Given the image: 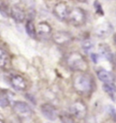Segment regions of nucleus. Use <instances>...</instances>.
Instances as JSON below:
<instances>
[{
	"label": "nucleus",
	"instance_id": "1",
	"mask_svg": "<svg viewBox=\"0 0 116 123\" xmlns=\"http://www.w3.org/2000/svg\"><path fill=\"white\" fill-rule=\"evenodd\" d=\"M73 85L76 92L82 95H86L89 94L93 90V80L89 74L84 73L83 72L82 73H78L74 76Z\"/></svg>",
	"mask_w": 116,
	"mask_h": 123
},
{
	"label": "nucleus",
	"instance_id": "2",
	"mask_svg": "<svg viewBox=\"0 0 116 123\" xmlns=\"http://www.w3.org/2000/svg\"><path fill=\"white\" fill-rule=\"evenodd\" d=\"M66 64L74 72H85L88 68V63L84 57L78 52L70 53L65 58Z\"/></svg>",
	"mask_w": 116,
	"mask_h": 123
},
{
	"label": "nucleus",
	"instance_id": "3",
	"mask_svg": "<svg viewBox=\"0 0 116 123\" xmlns=\"http://www.w3.org/2000/svg\"><path fill=\"white\" fill-rule=\"evenodd\" d=\"M67 20L71 25L74 26H81L85 23L86 15L85 12L80 7L72 8L67 15Z\"/></svg>",
	"mask_w": 116,
	"mask_h": 123
},
{
	"label": "nucleus",
	"instance_id": "4",
	"mask_svg": "<svg viewBox=\"0 0 116 123\" xmlns=\"http://www.w3.org/2000/svg\"><path fill=\"white\" fill-rule=\"evenodd\" d=\"M14 112L21 119H29L32 117V110L26 102L24 101H16L13 105Z\"/></svg>",
	"mask_w": 116,
	"mask_h": 123
},
{
	"label": "nucleus",
	"instance_id": "5",
	"mask_svg": "<svg viewBox=\"0 0 116 123\" xmlns=\"http://www.w3.org/2000/svg\"><path fill=\"white\" fill-rule=\"evenodd\" d=\"M70 111L73 115L77 118V119H81L86 117L87 114V107L84 101L82 100H76L75 102L71 105L70 107Z\"/></svg>",
	"mask_w": 116,
	"mask_h": 123
},
{
	"label": "nucleus",
	"instance_id": "6",
	"mask_svg": "<svg viewBox=\"0 0 116 123\" xmlns=\"http://www.w3.org/2000/svg\"><path fill=\"white\" fill-rule=\"evenodd\" d=\"M112 31H113V26L112 25V24L109 22H103L96 26L95 35L99 38L104 39L112 35Z\"/></svg>",
	"mask_w": 116,
	"mask_h": 123
},
{
	"label": "nucleus",
	"instance_id": "7",
	"mask_svg": "<svg viewBox=\"0 0 116 123\" xmlns=\"http://www.w3.org/2000/svg\"><path fill=\"white\" fill-rule=\"evenodd\" d=\"M68 7L64 2H59L54 6V14L60 20H64L68 15Z\"/></svg>",
	"mask_w": 116,
	"mask_h": 123
},
{
	"label": "nucleus",
	"instance_id": "8",
	"mask_svg": "<svg viewBox=\"0 0 116 123\" xmlns=\"http://www.w3.org/2000/svg\"><path fill=\"white\" fill-rule=\"evenodd\" d=\"M41 111L43 115L50 120H54L57 117V111L54 106L49 103H45L41 106Z\"/></svg>",
	"mask_w": 116,
	"mask_h": 123
},
{
	"label": "nucleus",
	"instance_id": "9",
	"mask_svg": "<svg viewBox=\"0 0 116 123\" xmlns=\"http://www.w3.org/2000/svg\"><path fill=\"white\" fill-rule=\"evenodd\" d=\"M53 40L56 44L59 45H63L65 44L72 40V36L69 33L64 32V31H60V32H56L54 35H53Z\"/></svg>",
	"mask_w": 116,
	"mask_h": 123
},
{
	"label": "nucleus",
	"instance_id": "10",
	"mask_svg": "<svg viewBox=\"0 0 116 123\" xmlns=\"http://www.w3.org/2000/svg\"><path fill=\"white\" fill-rule=\"evenodd\" d=\"M10 83H11L12 87L17 90V91H24L26 88V82L25 78L22 77L21 75H18V74L13 75L11 77Z\"/></svg>",
	"mask_w": 116,
	"mask_h": 123
},
{
	"label": "nucleus",
	"instance_id": "11",
	"mask_svg": "<svg viewBox=\"0 0 116 123\" xmlns=\"http://www.w3.org/2000/svg\"><path fill=\"white\" fill-rule=\"evenodd\" d=\"M10 15L13 19L17 23H23L26 19V13L23 9L18 7L17 6H13L10 8Z\"/></svg>",
	"mask_w": 116,
	"mask_h": 123
},
{
	"label": "nucleus",
	"instance_id": "12",
	"mask_svg": "<svg viewBox=\"0 0 116 123\" xmlns=\"http://www.w3.org/2000/svg\"><path fill=\"white\" fill-rule=\"evenodd\" d=\"M97 76H98L100 81H102L104 83L113 82V81H114V75L111 72H109V71L104 69L99 70L97 72Z\"/></svg>",
	"mask_w": 116,
	"mask_h": 123
},
{
	"label": "nucleus",
	"instance_id": "13",
	"mask_svg": "<svg viewBox=\"0 0 116 123\" xmlns=\"http://www.w3.org/2000/svg\"><path fill=\"white\" fill-rule=\"evenodd\" d=\"M98 49H99L100 54H102L106 60H108V61H110V62L112 61V59H113V54H112L110 46H109L107 43H101L100 45H99V47H98Z\"/></svg>",
	"mask_w": 116,
	"mask_h": 123
},
{
	"label": "nucleus",
	"instance_id": "14",
	"mask_svg": "<svg viewBox=\"0 0 116 123\" xmlns=\"http://www.w3.org/2000/svg\"><path fill=\"white\" fill-rule=\"evenodd\" d=\"M10 65V58L7 53L0 47V68L7 69Z\"/></svg>",
	"mask_w": 116,
	"mask_h": 123
},
{
	"label": "nucleus",
	"instance_id": "15",
	"mask_svg": "<svg viewBox=\"0 0 116 123\" xmlns=\"http://www.w3.org/2000/svg\"><path fill=\"white\" fill-rule=\"evenodd\" d=\"M52 31L50 25L47 23V22H40L37 25V29L36 32L38 33L40 35H49Z\"/></svg>",
	"mask_w": 116,
	"mask_h": 123
},
{
	"label": "nucleus",
	"instance_id": "16",
	"mask_svg": "<svg viewBox=\"0 0 116 123\" xmlns=\"http://www.w3.org/2000/svg\"><path fill=\"white\" fill-rule=\"evenodd\" d=\"M103 89L109 96L112 98V100H114V97L116 94V86L113 84L112 82H109V83H105L103 86Z\"/></svg>",
	"mask_w": 116,
	"mask_h": 123
},
{
	"label": "nucleus",
	"instance_id": "17",
	"mask_svg": "<svg viewBox=\"0 0 116 123\" xmlns=\"http://www.w3.org/2000/svg\"><path fill=\"white\" fill-rule=\"evenodd\" d=\"M26 33L31 36L32 38H35L36 37V29L33 21L32 20H28L26 24Z\"/></svg>",
	"mask_w": 116,
	"mask_h": 123
},
{
	"label": "nucleus",
	"instance_id": "18",
	"mask_svg": "<svg viewBox=\"0 0 116 123\" xmlns=\"http://www.w3.org/2000/svg\"><path fill=\"white\" fill-rule=\"evenodd\" d=\"M9 105V99L5 92H0V107L2 109L6 108Z\"/></svg>",
	"mask_w": 116,
	"mask_h": 123
},
{
	"label": "nucleus",
	"instance_id": "19",
	"mask_svg": "<svg viewBox=\"0 0 116 123\" xmlns=\"http://www.w3.org/2000/svg\"><path fill=\"white\" fill-rule=\"evenodd\" d=\"M93 43L91 42V41H89V40H86V41H84V42L83 43V49L84 51H86V52H89L92 48H93Z\"/></svg>",
	"mask_w": 116,
	"mask_h": 123
},
{
	"label": "nucleus",
	"instance_id": "20",
	"mask_svg": "<svg viewBox=\"0 0 116 123\" xmlns=\"http://www.w3.org/2000/svg\"><path fill=\"white\" fill-rule=\"evenodd\" d=\"M93 6H94L95 11H96V13L98 14V15H103V8H102V6H101V4L98 2V1H97V0L94 2Z\"/></svg>",
	"mask_w": 116,
	"mask_h": 123
},
{
	"label": "nucleus",
	"instance_id": "21",
	"mask_svg": "<svg viewBox=\"0 0 116 123\" xmlns=\"http://www.w3.org/2000/svg\"><path fill=\"white\" fill-rule=\"evenodd\" d=\"M91 58H92V60H93V62H94V63H97L98 62H99V60H98V54H91Z\"/></svg>",
	"mask_w": 116,
	"mask_h": 123
},
{
	"label": "nucleus",
	"instance_id": "22",
	"mask_svg": "<svg viewBox=\"0 0 116 123\" xmlns=\"http://www.w3.org/2000/svg\"><path fill=\"white\" fill-rule=\"evenodd\" d=\"M113 41H114V43L116 44V34L114 35V36H113Z\"/></svg>",
	"mask_w": 116,
	"mask_h": 123
},
{
	"label": "nucleus",
	"instance_id": "23",
	"mask_svg": "<svg viewBox=\"0 0 116 123\" xmlns=\"http://www.w3.org/2000/svg\"><path fill=\"white\" fill-rule=\"evenodd\" d=\"M115 81V82H114V84H115V86H116V76H114V81Z\"/></svg>",
	"mask_w": 116,
	"mask_h": 123
}]
</instances>
